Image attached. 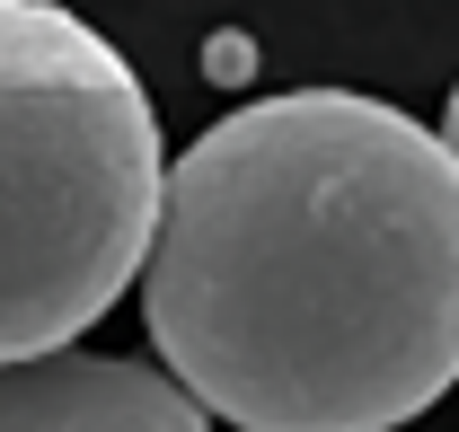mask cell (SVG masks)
I'll return each instance as SVG.
<instances>
[{"label":"cell","instance_id":"1","mask_svg":"<svg viewBox=\"0 0 459 432\" xmlns=\"http://www.w3.org/2000/svg\"><path fill=\"white\" fill-rule=\"evenodd\" d=\"M133 282L204 415L398 432L459 388V160L353 89L256 98L160 168Z\"/></svg>","mask_w":459,"mask_h":432},{"label":"cell","instance_id":"2","mask_svg":"<svg viewBox=\"0 0 459 432\" xmlns=\"http://www.w3.org/2000/svg\"><path fill=\"white\" fill-rule=\"evenodd\" d=\"M160 168L133 62L54 0H0V362L80 344L133 291Z\"/></svg>","mask_w":459,"mask_h":432},{"label":"cell","instance_id":"3","mask_svg":"<svg viewBox=\"0 0 459 432\" xmlns=\"http://www.w3.org/2000/svg\"><path fill=\"white\" fill-rule=\"evenodd\" d=\"M0 432H212V415L151 362L54 344L0 362Z\"/></svg>","mask_w":459,"mask_h":432},{"label":"cell","instance_id":"4","mask_svg":"<svg viewBox=\"0 0 459 432\" xmlns=\"http://www.w3.org/2000/svg\"><path fill=\"white\" fill-rule=\"evenodd\" d=\"M212 71H221V80H238V71H256V54H247L238 36H221V45H212Z\"/></svg>","mask_w":459,"mask_h":432},{"label":"cell","instance_id":"5","mask_svg":"<svg viewBox=\"0 0 459 432\" xmlns=\"http://www.w3.org/2000/svg\"><path fill=\"white\" fill-rule=\"evenodd\" d=\"M442 142H451V160H459V89H451V115H442Z\"/></svg>","mask_w":459,"mask_h":432}]
</instances>
